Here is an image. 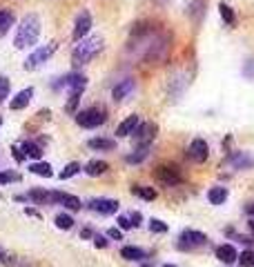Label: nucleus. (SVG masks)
Returning a JSON list of instances; mask_svg holds the SVG:
<instances>
[{"label":"nucleus","instance_id":"nucleus-24","mask_svg":"<svg viewBox=\"0 0 254 267\" xmlns=\"http://www.w3.org/2000/svg\"><path fill=\"white\" fill-rule=\"evenodd\" d=\"M29 172L36 174V176H43V178L54 176V172H51V165H49V163H32V165H29Z\"/></svg>","mask_w":254,"mask_h":267},{"label":"nucleus","instance_id":"nucleus-26","mask_svg":"<svg viewBox=\"0 0 254 267\" xmlns=\"http://www.w3.org/2000/svg\"><path fill=\"white\" fill-rule=\"evenodd\" d=\"M132 194H134V196H141L145 200H154V198H156V189H154V187H141V185H134Z\"/></svg>","mask_w":254,"mask_h":267},{"label":"nucleus","instance_id":"nucleus-30","mask_svg":"<svg viewBox=\"0 0 254 267\" xmlns=\"http://www.w3.org/2000/svg\"><path fill=\"white\" fill-rule=\"evenodd\" d=\"M219 12H221V18L225 20L227 25H234L236 23V18H234V12H232V7H227L225 3L219 5Z\"/></svg>","mask_w":254,"mask_h":267},{"label":"nucleus","instance_id":"nucleus-5","mask_svg":"<svg viewBox=\"0 0 254 267\" xmlns=\"http://www.w3.org/2000/svg\"><path fill=\"white\" fill-rule=\"evenodd\" d=\"M207 243V236L203 232H196V229H185L179 238V247L181 249H196L201 245Z\"/></svg>","mask_w":254,"mask_h":267},{"label":"nucleus","instance_id":"nucleus-39","mask_svg":"<svg viewBox=\"0 0 254 267\" xmlns=\"http://www.w3.org/2000/svg\"><path fill=\"white\" fill-rule=\"evenodd\" d=\"M94 245H96V247H107V240H105V236L94 234Z\"/></svg>","mask_w":254,"mask_h":267},{"label":"nucleus","instance_id":"nucleus-9","mask_svg":"<svg viewBox=\"0 0 254 267\" xmlns=\"http://www.w3.org/2000/svg\"><path fill=\"white\" fill-rule=\"evenodd\" d=\"M51 198H54V205H63L65 209L69 212H78L82 207L80 198L74 196V194H67V192H51Z\"/></svg>","mask_w":254,"mask_h":267},{"label":"nucleus","instance_id":"nucleus-44","mask_svg":"<svg viewBox=\"0 0 254 267\" xmlns=\"http://www.w3.org/2000/svg\"><path fill=\"white\" fill-rule=\"evenodd\" d=\"M250 227H252V229H254V220H252V223H250Z\"/></svg>","mask_w":254,"mask_h":267},{"label":"nucleus","instance_id":"nucleus-40","mask_svg":"<svg viewBox=\"0 0 254 267\" xmlns=\"http://www.w3.org/2000/svg\"><path fill=\"white\" fill-rule=\"evenodd\" d=\"M129 218H132V223H134V225H136V227H138V225H141V220H143V216H141V212H134V214H132V216H129Z\"/></svg>","mask_w":254,"mask_h":267},{"label":"nucleus","instance_id":"nucleus-36","mask_svg":"<svg viewBox=\"0 0 254 267\" xmlns=\"http://www.w3.org/2000/svg\"><path fill=\"white\" fill-rule=\"evenodd\" d=\"M118 225H121V229L134 227V223H132V218H129V216H118Z\"/></svg>","mask_w":254,"mask_h":267},{"label":"nucleus","instance_id":"nucleus-8","mask_svg":"<svg viewBox=\"0 0 254 267\" xmlns=\"http://www.w3.org/2000/svg\"><path fill=\"white\" fill-rule=\"evenodd\" d=\"M188 156H190L194 163H205L207 156H210V145H207L203 138H194V141L190 143Z\"/></svg>","mask_w":254,"mask_h":267},{"label":"nucleus","instance_id":"nucleus-14","mask_svg":"<svg viewBox=\"0 0 254 267\" xmlns=\"http://www.w3.org/2000/svg\"><path fill=\"white\" fill-rule=\"evenodd\" d=\"M230 165L234 169H250L254 167V156L250 152H236L230 156Z\"/></svg>","mask_w":254,"mask_h":267},{"label":"nucleus","instance_id":"nucleus-17","mask_svg":"<svg viewBox=\"0 0 254 267\" xmlns=\"http://www.w3.org/2000/svg\"><path fill=\"white\" fill-rule=\"evenodd\" d=\"M216 258L225 265H232L234 260H238V254L232 245H219V247H216Z\"/></svg>","mask_w":254,"mask_h":267},{"label":"nucleus","instance_id":"nucleus-10","mask_svg":"<svg viewBox=\"0 0 254 267\" xmlns=\"http://www.w3.org/2000/svg\"><path fill=\"white\" fill-rule=\"evenodd\" d=\"M154 178H156V181H160L163 185H167V187H172V185H179L181 181H183V178H181V174H179V169L167 167V165L158 167L156 172H154Z\"/></svg>","mask_w":254,"mask_h":267},{"label":"nucleus","instance_id":"nucleus-4","mask_svg":"<svg viewBox=\"0 0 254 267\" xmlns=\"http://www.w3.org/2000/svg\"><path fill=\"white\" fill-rule=\"evenodd\" d=\"M154 136H156V125L154 122H141L134 131V147H149Z\"/></svg>","mask_w":254,"mask_h":267},{"label":"nucleus","instance_id":"nucleus-11","mask_svg":"<svg viewBox=\"0 0 254 267\" xmlns=\"http://www.w3.org/2000/svg\"><path fill=\"white\" fill-rule=\"evenodd\" d=\"M92 29V14L90 12H80L78 18H76V25H74V40H82Z\"/></svg>","mask_w":254,"mask_h":267},{"label":"nucleus","instance_id":"nucleus-19","mask_svg":"<svg viewBox=\"0 0 254 267\" xmlns=\"http://www.w3.org/2000/svg\"><path fill=\"white\" fill-rule=\"evenodd\" d=\"M107 169H110V165L105 161H90L85 165V174L87 176H103Z\"/></svg>","mask_w":254,"mask_h":267},{"label":"nucleus","instance_id":"nucleus-15","mask_svg":"<svg viewBox=\"0 0 254 267\" xmlns=\"http://www.w3.org/2000/svg\"><path fill=\"white\" fill-rule=\"evenodd\" d=\"M141 125V120H138V116L136 114H132V116H127L125 120L121 122V125L116 127V136L118 138H125V136H132L134 131H136V127Z\"/></svg>","mask_w":254,"mask_h":267},{"label":"nucleus","instance_id":"nucleus-27","mask_svg":"<svg viewBox=\"0 0 254 267\" xmlns=\"http://www.w3.org/2000/svg\"><path fill=\"white\" fill-rule=\"evenodd\" d=\"M23 152H25V156L27 158H40L43 156V150H40L38 145H36V143H23Z\"/></svg>","mask_w":254,"mask_h":267},{"label":"nucleus","instance_id":"nucleus-33","mask_svg":"<svg viewBox=\"0 0 254 267\" xmlns=\"http://www.w3.org/2000/svg\"><path fill=\"white\" fill-rule=\"evenodd\" d=\"M149 232H154V234H165V232H167V225H165L163 220H158V218H152V220H149Z\"/></svg>","mask_w":254,"mask_h":267},{"label":"nucleus","instance_id":"nucleus-35","mask_svg":"<svg viewBox=\"0 0 254 267\" xmlns=\"http://www.w3.org/2000/svg\"><path fill=\"white\" fill-rule=\"evenodd\" d=\"M78 100H80V96H78V94H69V102H67L65 109H67V111H74V109H76V105H78Z\"/></svg>","mask_w":254,"mask_h":267},{"label":"nucleus","instance_id":"nucleus-37","mask_svg":"<svg viewBox=\"0 0 254 267\" xmlns=\"http://www.w3.org/2000/svg\"><path fill=\"white\" fill-rule=\"evenodd\" d=\"M0 263H5V265H16V260H14L5 249H0Z\"/></svg>","mask_w":254,"mask_h":267},{"label":"nucleus","instance_id":"nucleus-7","mask_svg":"<svg viewBox=\"0 0 254 267\" xmlns=\"http://www.w3.org/2000/svg\"><path fill=\"white\" fill-rule=\"evenodd\" d=\"M87 207L96 214H103V216H110V214H116L118 212V200L114 198H92L87 203Z\"/></svg>","mask_w":254,"mask_h":267},{"label":"nucleus","instance_id":"nucleus-25","mask_svg":"<svg viewBox=\"0 0 254 267\" xmlns=\"http://www.w3.org/2000/svg\"><path fill=\"white\" fill-rule=\"evenodd\" d=\"M147 154H149V147H136L134 154H129L125 161L129 163V165H138V163H143L145 158H147Z\"/></svg>","mask_w":254,"mask_h":267},{"label":"nucleus","instance_id":"nucleus-1","mask_svg":"<svg viewBox=\"0 0 254 267\" xmlns=\"http://www.w3.org/2000/svg\"><path fill=\"white\" fill-rule=\"evenodd\" d=\"M40 36V18L36 14H27L18 25V32H16V38H14V45L16 49H25V47H32L36 45Z\"/></svg>","mask_w":254,"mask_h":267},{"label":"nucleus","instance_id":"nucleus-18","mask_svg":"<svg viewBox=\"0 0 254 267\" xmlns=\"http://www.w3.org/2000/svg\"><path fill=\"white\" fill-rule=\"evenodd\" d=\"M87 145L96 152H112L116 147V141H112V138H92Z\"/></svg>","mask_w":254,"mask_h":267},{"label":"nucleus","instance_id":"nucleus-46","mask_svg":"<svg viewBox=\"0 0 254 267\" xmlns=\"http://www.w3.org/2000/svg\"><path fill=\"white\" fill-rule=\"evenodd\" d=\"M0 125H3V116H0Z\"/></svg>","mask_w":254,"mask_h":267},{"label":"nucleus","instance_id":"nucleus-22","mask_svg":"<svg viewBox=\"0 0 254 267\" xmlns=\"http://www.w3.org/2000/svg\"><path fill=\"white\" fill-rule=\"evenodd\" d=\"M121 256L125 260H143L145 258V251L141 247H134V245H127V247L121 249Z\"/></svg>","mask_w":254,"mask_h":267},{"label":"nucleus","instance_id":"nucleus-29","mask_svg":"<svg viewBox=\"0 0 254 267\" xmlns=\"http://www.w3.org/2000/svg\"><path fill=\"white\" fill-rule=\"evenodd\" d=\"M54 223H56V227H58V229H71V227H74V218L67 216V214H58Z\"/></svg>","mask_w":254,"mask_h":267},{"label":"nucleus","instance_id":"nucleus-23","mask_svg":"<svg viewBox=\"0 0 254 267\" xmlns=\"http://www.w3.org/2000/svg\"><path fill=\"white\" fill-rule=\"evenodd\" d=\"M12 25H14V14L7 12V9H0V38L12 29Z\"/></svg>","mask_w":254,"mask_h":267},{"label":"nucleus","instance_id":"nucleus-2","mask_svg":"<svg viewBox=\"0 0 254 267\" xmlns=\"http://www.w3.org/2000/svg\"><path fill=\"white\" fill-rule=\"evenodd\" d=\"M103 49V40L101 38H82L80 45H76L74 54H71V63L74 67H80V65H87L90 60H94Z\"/></svg>","mask_w":254,"mask_h":267},{"label":"nucleus","instance_id":"nucleus-6","mask_svg":"<svg viewBox=\"0 0 254 267\" xmlns=\"http://www.w3.org/2000/svg\"><path fill=\"white\" fill-rule=\"evenodd\" d=\"M54 45H47V47H40V49H36L34 51V54H29L27 56V60H25V69H27V71H32V69H38V67L40 65H43V63H47V58H49V56L51 54H54Z\"/></svg>","mask_w":254,"mask_h":267},{"label":"nucleus","instance_id":"nucleus-31","mask_svg":"<svg viewBox=\"0 0 254 267\" xmlns=\"http://www.w3.org/2000/svg\"><path fill=\"white\" fill-rule=\"evenodd\" d=\"M238 265L241 267H254V251L245 249L243 254H238Z\"/></svg>","mask_w":254,"mask_h":267},{"label":"nucleus","instance_id":"nucleus-16","mask_svg":"<svg viewBox=\"0 0 254 267\" xmlns=\"http://www.w3.org/2000/svg\"><path fill=\"white\" fill-rule=\"evenodd\" d=\"M134 87H136V80L134 78H125V80H121L116 87H114V91H112V96H114V100H123V98H127L129 94L134 91Z\"/></svg>","mask_w":254,"mask_h":267},{"label":"nucleus","instance_id":"nucleus-38","mask_svg":"<svg viewBox=\"0 0 254 267\" xmlns=\"http://www.w3.org/2000/svg\"><path fill=\"white\" fill-rule=\"evenodd\" d=\"M107 236H110V238H114V240H123V232L118 227H112L110 232H107Z\"/></svg>","mask_w":254,"mask_h":267},{"label":"nucleus","instance_id":"nucleus-3","mask_svg":"<svg viewBox=\"0 0 254 267\" xmlns=\"http://www.w3.org/2000/svg\"><path fill=\"white\" fill-rule=\"evenodd\" d=\"M105 120H107V116H105L103 107H87V109L76 114V122H78L82 129H96V127H101Z\"/></svg>","mask_w":254,"mask_h":267},{"label":"nucleus","instance_id":"nucleus-43","mask_svg":"<svg viewBox=\"0 0 254 267\" xmlns=\"http://www.w3.org/2000/svg\"><path fill=\"white\" fill-rule=\"evenodd\" d=\"M245 212H247V214H250V216L254 218V203H250V205H247V207H245Z\"/></svg>","mask_w":254,"mask_h":267},{"label":"nucleus","instance_id":"nucleus-28","mask_svg":"<svg viewBox=\"0 0 254 267\" xmlns=\"http://www.w3.org/2000/svg\"><path fill=\"white\" fill-rule=\"evenodd\" d=\"M78 172H80V165H78V163H69V165H65V167H63V172L58 174V178H60V181H67V178L76 176Z\"/></svg>","mask_w":254,"mask_h":267},{"label":"nucleus","instance_id":"nucleus-13","mask_svg":"<svg viewBox=\"0 0 254 267\" xmlns=\"http://www.w3.org/2000/svg\"><path fill=\"white\" fill-rule=\"evenodd\" d=\"M34 98V87H27V89H23V91H18L16 96L12 98V102H9V107H12L14 111H18V109H25V107L32 102Z\"/></svg>","mask_w":254,"mask_h":267},{"label":"nucleus","instance_id":"nucleus-41","mask_svg":"<svg viewBox=\"0 0 254 267\" xmlns=\"http://www.w3.org/2000/svg\"><path fill=\"white\" fill-rule=\"evenodd\" d=\"M245 76H250V78H254V60H250V63H247V69H245Z\"/></svg>","mask_w":254,"mask_h":267},{"label":"nucleus","instance_id":"nucleus-12","mask_svg":"<svg viewBox=\"0 0 254 267\" xmlns=\"http://www.w3.org/2000/svg\"><path fill=\"white\" fill-rule=\"evenodd\" d=\"M63 85L65 87H69V94H82L85 91V87H87V78L82 74H67L65 78H63Z\"/></svg>","mask_w":254,"mask_h":267},{"label":"nucleus","instance_id":"nucleus-42","mask_svg":"<svg viewBox=\"0 0 254 267\" xmlns=\"http://www.w3.org/2000/svg\"><path fill=\"white\" fill-rule=\"evenodd\" d=\"M25 214H27V216H40V214L36 212V209H32V207H27V209H25Z\"/></svg>","mask_w":254,"mask_h":267},{"label":"nucleus","instance_id":"nucleus-34","mask_svg":"<svg viewBox=\"0 0 254 267\" xmlns=\"http://www.w3.org/2000/svg\"><path fill=\"white\" fill-rule=\"evenodd\" d=\"M9 78L7 76H0V102H5L7 100V96H9Z\"/></svg>","mask_w":254,"mask_h":267},{"label":"nucleus","instance_id":"nucleus-45","mask_svg":"<svg viewBox=\"0 0 254 267\" xmlns=\"http://www.w3.org/2000/svg\"><path fill=\"white\" fill-rule=\"evenodd\" d=\"M163 267H176V265H163Z\"/></svg>","mask_w":254,"mask_h":267},{"label":"nucleus","instance_id":"nucleus-21","mask_svg":"<svg viewBox=\"0 0 254 267\" xmlns=\"http://www.w3.org/2000/svg\"><path fill=\"white\" fill-rule=\"evenodd\" d=\"M207 200H210L212 205H223L227 200V189L225 187H212L210 192H207Z\"/></svg>","mask_w":254,"mask_h":267},{"label":"nucleus","instance_id":"nucleus-32","mask_svg":"<svg viewBox=\"0 0 254 267\" xmlns=\"http://www.w3.org/2000/svg\"><path fill=\"white\" fill-rule=\"evenodd\" d=\"M20 181V174L18 172H12V169H7V172H0V185L5 183H18Z\"/></svg>","mask_w":254,"mask_h":267},{"label":"nucleus","instance_id":"nucleus-20","mask_svg":"<svg viewBox=\"0 0 254 267\" xmlns=\"http://www.w3.org/2000/svg\"><path fill=\"white\" fill-rule=\"evenodd\" d=\"M29 200L38 205H54V198H51V192H45V189H32L29 192Z\"/></svg>","mask_w":254,"mask_h":267}]
</instances>
